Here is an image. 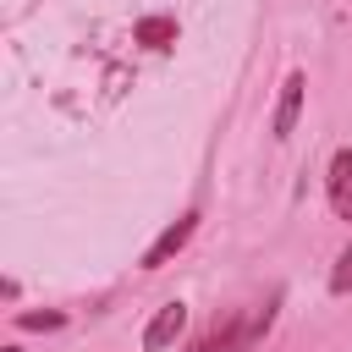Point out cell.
Returning a JSON list of instances; mask_svg holds the SVG:
<instances>
[{"label": "cell", "mask_w": 352, "mask_h": 352, "mask_svg": "<svg viewBox=\"0 0 352 352\" xmlns=\"http://www.w3.org/2000/svg\"><path fill=\"white\" fill-rule=\"evenodd\" d=\"M275 302H280V297H264V302H253V308H236V314H226V324L214 319V330L198 336L192 352H253V346L270 336V324H275Z\"/></svg>", "instance_id": "6da1fadb"}, {"label": "cell", "mask_w": 352, "mask_h": 352, "mask_svg": "<svg viewBox=\"0 0 352 352\" xmlns=\"http://www.w3.org/2000/svg\"><path fill=\"white\" fill-rule=\"evenodd\" d=\"M192 231H198V209H187L182 220H170V226H165V231L143 248V270H165V264H170V258L192 242Z\"/></svg>", "instance_id": "7a4b0ae2"}, {"label": "cell", "mask_w": 352, "mask_h": 352, "mask_svg": "<svg viewBox=\"0 0 352 352\" xmlns=\"http://www.w3.org/2000/svg\"><path fill=\"white\" fill-rule=\"evenodd\" d=\"M187 336V302H160L154 308V319L143 324V352H165V346H176Z\"/></svg>", "instance_id": "3957f363"}, {"label": "cell", "mask_w": 352, "mask_h": 352, "mask_svg": "<svg viewBox=\"0 0 352 352\" xmlns=\"http://www.w3.org/2000/svg\"><path fill=\"white\" fill-rule=\"evenodd\" d=\"M302 94H308V77L302 72H286L280 82V99H275V116H270V138H292L297 132V116H302Z\"/></svg>", "instance_id": "277c9868"}, {"label": "cell", "mask_w": 352, "mask_h": 352, "mask_svg": "<svg viewBox=\"0 0 352 352\" xmlns=\"http://www.w3.org/2000/svg\"><path fill=\"white\" fill-rule=\"evenodd\" d=\"M324 198L336 220H352V148H336L324 165Z\"/></svg>", "instance_id": "5b68a950"}, {"label": "cell", "mask_w": 352, "mask_h": 352, "mask_svg": "<svg viewBox=\"0 0 352 352\" xmlns=\"http://www.w3.org/2000/svg\"><path fill=\"white\" fill-rule=\"evenodd\" d=\"M132 38H138L143 50H170V44H176V16H143V22L132 28Z\"/></svg>", "instance_id": "8992f818"}, {"label": "cell", "mask_w": 352, "mask_h": 352, "mask_svg": "<svg viewBox=\"0 0 352 352\" xmlns=\"http://www.w3.org/2000/svg\"><path fill=\"white\" fill-rule=\"evenodd\" d=\"M330 292H336V297L352 292V242L341 248V258H336V270H330Z\"/></svg>", "instance_id": "52a82bcc"}, {"label": "cell", "mask_w": 352, "mask_h": 352, "mask_svg": "<svg viewBox=\"0 0 352 352\" xmlns=\"http://www.w3.org/2000/svg\"><path fill=\"white\" fill-rule=\"evenodd\" d=\"M16 324H22V330H60V324H66V314H60V308H44V314H16Z\"/></svg>", "instance_id": "ba28073f"}, {"label": "cell", "mask_w": 352, "mask_h": 352, "mask_svg": "<svg viewBox=\"0 0 352 352\" xmlns=\"http://www.w3.org/2000/svg\"><path fill=\"white\" fill-rule=\"evenodd\" d=\"M0 352H22V346H0Z\"/></svg>", "instance_id": "9c48e42d"}]
</instances>
